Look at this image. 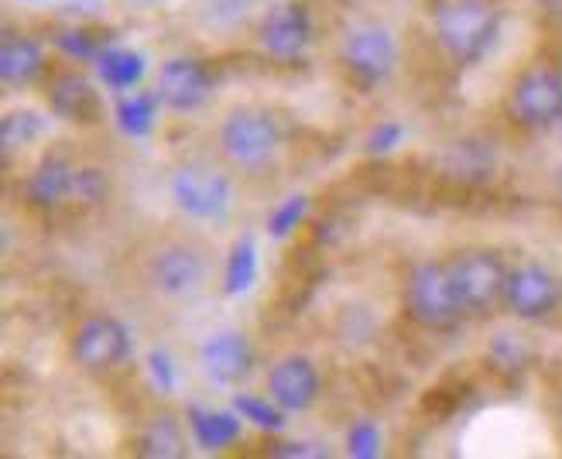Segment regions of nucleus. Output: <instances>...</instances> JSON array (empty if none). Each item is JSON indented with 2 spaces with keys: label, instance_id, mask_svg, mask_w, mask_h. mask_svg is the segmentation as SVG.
I'll return each mask as SVG.
<instances>
[{
  "label": "nucleus",
  "instance_id": "nucleus-1",
  "mask_svg": "<svg viewBox=\"0 0 562 459\" xmlns=\"http://www.w3.org/2000/svg\"><path fill=\"white\" fill-rule=\"evenodd\" d=\"M436 35L457 63H476L497 38L491 0H449L436 14Z\"/></svg>",
  "mask_w": 562,
  "mask_h": 459
},
{
  "label": "nucleus",
  "instance_id": "nucleus-2",
  "mask_svg": "<svg viewBox=\"0 0 562 459\" xmlns=\"http://www.w3.org/2000/svg\"><path fill=\"white\" fill-rule=\"evenodd\" d=\"M405 305L412 320L426 329H449L463 315L460 295L453 289V278H449L446 265H418L408 278Z\"/></svg>",
  "mask_w": 562,
  "mask_h": 459
},
{
  "label": "nucleus",
  "instance_id": "nucleus-3",
  "mask_svg": "<svg viewBox=\"0 0 562 459\" xmlns=\"http://www.w3.org/2000/svg\"><path fill=\"white\" fill-rule=\"evenodd\" d=\"M508 268L497 254L491 250H467L449 265V278L460 295L463 312H491L497 302H504V289H508Z\"/></svg>",
  "mask_w": 562,
  "mask_h": 459
},
{
  "label": "nucleus",
  "instance_id": "nucleus-4",
  "mask_svg": "<svg viewBox=\"0 0 562 459\" xmlns=\"http://www.w3.org/2000/svg\"><path fill=\"white\" fill-rule=\"evenodd\" d=\"M172 199L182 213L195 220H216L231 210L234 186L223 171L210 165H186L172 179Z\"/></svg>",
  "mask_w": 562,
  "mask_h": 459
},
{
  "label": "nucleus",
  "instance_id": "nucleus-5",
  "mask_svg": "<svg viewBox=\"0 0 562 459\" xmlns=\"http://www.w3.org/2000/svg\"><path fill=\"white\" fill-rule=\"evenodd\" d=\"M220 145L231 161L244 168H261L278 152V127L261 110H237L223 124Z\"/></svg>",
  "mask_w": 562,
  "mask_h": 459
},
{
  "label": "nucleus",
  "instance_id": "nucleus-6",
  "mask_svg": "<svg viewBox=\"0 0 562 459\" xmlns=\"http://www.w3.org/2000/svg\"><path fill=\"white\" fill-rule=\"evenodd\" d=\"M512 113L525 127H549L562 121V72L546 66L521 72L512 90Z\"/></svg>",
  "mask_w": 562,
  "mask_h": 459
},
{
  "label": "nucleus",
  "instance_id": "nucleus-7",
  "mask_svg": "<svg viewBox=\"0 0 562 459\" xmlns=\"http://www.w3.org/2000/svg\"><path fill=\"white\" fill-rule=\"evenodd\" d=\"M562 302V281L542 268V265H521L508 275V289H504V305H508L518 320H546Z\"/></svg>",
  "mask_w": 562,
  "mask_h": 459
},
{
  "label": "nucleus",
  "instance_id": "nucleus-8",
  "mask_svg": "<svg viewBox=\"0 0 562 459\" xmlns=\"http://www.w3.org/2000/svg\"><path fill=\"white\" fill-rule=\"evenodd\" d=\"M127 354H131V336L117 320H110V315H93V320H87L76 329L72 357L79 367L110 370V367L124 363Z\"/></svg>",
  "mask_w": 562,
  "mask_h": 459
},
{
  "label": "nucleus",
  "instance_id": "nucleus-9",
  "mask_svg": "<svg viewBox=\"0 0 562 459\" xmlns=\"http://www.w3.org/2000/svg\"><path fill=\"white\" fill-rule=\"evenodd\" d=\"M344 63L363 82H381L398 63V48L384 27H357L344 42Z\"/></svg>",
  "mask_w": 562,
  "mask_h": 459
},
{
  "label": "nucleus",
  "instance_id": "nucleus-10",
  "mask_svg": "<svg viewBox=\"0 0 562 459\" xmlns=\"http://www.w3.org/2000/svg\"><path fill=\"white\" fill-rule=\"evenodd\" d=\"M213 90V79L206 72L203 63L195 59H172L165 63L158 72V100L172 110H195L200 103H206Z\"/></svg>",
  "mask_w": 562,
  "mask_h": 459
},
{
  "label": "nucleus",
  "instance_id": "nucleus-11",
  "mask_svg": "<svg viewBox=\"0 0 562 459\" xmlns=\"http://www.w3.org/2000/svg\"><path fill=\"white\" fill-rule=\"evenodd\" d=\"M268 391L285 412H305L319 398V374L305 357H285L271 367Z\"/></svg>",
  "mask_w": 562,
  "mask_h": 459
},
{
  "label": "nucleus",
  "instance_id": "nucleus-12",
  "mask_svg": "<svg viewBox=\"0 0 562 459\" xmlns=\"http://www.w3.org/2000/svg\"><path fill=\"white\" fill-rule=\"evenodd\" d=\"M151 281L165 295H192L206 281V261L189 247H165L151 265Z\"/></svg>",
  "mask_w": 562,
  "mask_h": 459
},
{
  "label": "nucleus",
  "instance_id": "nucleus-13",
  "mask_svg": "<svg viewBox=\"0 0 562 459\" xmlns=\"http://www.w3.org/2000/svg\"><path fill=\"white\" fill-rule=\"evenodd\" d=\"M203 370L216 381V384H237L250 374V363H255V354H250V343L240 333H213L203 343Z\"/></svg>",
  "mask_w": 562,
  "mask_h": 459
},
{
  "label": "nucleus",
  "instance_id": "nucleus-14",
  "mask_svg": "<svg viewBox=\"0 0 562 459\" xmlns=\"http://www.w3.org/2000/svg\"><path fill=\"white\" fill-rule=\"evenodd\" d=\"M261 42L271 55L278 59H299L308 45V18L302 8L289 4V8H278L268 14L265 27H261Z\"/></svg>",
  "mask_w": 562,
  "mask_h": 459
},
{
  "label": "nucleus",
  "instance_id": "nucleus-15",
  "mask_svg": "<svg viewBox=\"0 0 562 459\" xmlns=\"http://www.w3.org/2000/svg\"><path fill=\"white\" fill-rule=\"evenodd\" d=\"M240 412H210V408H189V425L192 436L203 449H227L240 436Z\"/></svg>",
  "mask_w": 562,
  "mask_h": 459
},
{
  "label": "nucleus",
  "instance_id": "nucleus-16",
  "mask_svg": "<svg viewBox=\"0 0 562 459\" xmlns=\"http://www.w3.org/2000/svg\"><path fill=\"white\" fill-rule=\"evenodd\" d=\"M69 186H72V168L63 158L52 155L32 171L27 195H32L35 206H59L63 199H69Z\"/></svg>",
  "mask_w": 562,
  "mask_h": 459
},
{
  "label": "nucleus",
  "instance_id": "nucleus-17",
  "mask_svg": "<svg viewBox=\"0 0 562 459\" xmlns=\"http://www.w3.org/2000/svg\"><path fill=\"white\" fill-rule=\"evenodd\" d=\"M52 107L69 121H97L100 117V100L90 90V82L79 76L59 79V86L52 90Z\"/></svg>",
  "mask_w": 562,
  "mask_h": 459
},
{
  "label": "nucleus",
  "instance_id": "nucleus-18",
  "mask_svg": "<svg viewBox=\"0 0 562 459\" xmlns=\"http://www.w3.org/2000/svg\"><path fill=\"white\" fill-rule=\"evenodd\" d=\"M42 48L32 38H8L4 48H0V76L11 86L32 82L42 72Z\"/></svg>",
  "mask_w": 562,
  "mask_h": 459
},
{
  "label": "nucleus",
  "instance_id": "nucleus-19",
  "mask_svg": "<svg viewBox=\"0 0 562 459\" xmlns=\"http://www.w3.org/2000/svg\"><path fill=\"white\" fill-rule=\"evenodd\" d=\"M258 278V247L250 237H240L231 250L227 275H223V292L227 295H244Z\"/></svg>",
  "mask_w": 562,
  "mask_h": 459
},
{
  "label": "nucleus",
  "instance_id": "nucleus-20",
  "mask_svg": "<svg viewBox=\"0 0 562 459\" xmlns=\"http://www.w3.org/2000/svg\"><path fill=\"white\" fill-rule=\"evenodd\" d=\"M140 456H151V459H179V456H186L182 428L172 418L151 422L145 428V436H140Z\"/></svg>",
  "mask_w": 562,
  "mask_h": 459
},
{
  "label": "nucleus",
  "instance_id": "nucleus-21",
  "mask_svg": "<svg viewBox=\"0 0 562 459\" xmlns=\"http://www.w3.org/2000/svg\"><path fill=\"white\" fill-rule=\"evenodd\" d=\"M100 76L106 86H114V90H127L134 86L140 76H145V59H140L137 52H124V48H114V52H100Z\"/></svg>",
  "mask_w": 562,
  "mask_h": 459
},
{
  "label": "nucleus",
  "instance_id": "nucleus-22",
  "mask_svg": "<svg viewBox=\"0 0 562 459\" xmlns=\"http://www.w3.org/2000/svg\"><path fill=\"white\" fill-rule=\"evenodd\" d=\"M42 131H45V121L35 110H11L4 124H0V145H4V155L11 158L18 148L32 145Z\"/></svg>",
  "mask_w": 562,
  "mask_h": 459
},
{
  "label": "nucleus",
  "instance_id": "nucleus-23",
  "mask_svg": "<svg viewBox=\"0 0 562 459\" xmlns=\"http://www.w3.org/2000/svg\"><path fill=\"white\" fill-rule=\"evenodd\" d=\"M155 100L158 97H148V93H134L121 100L117 124L127 137H148L155 131Z\"/></svg>",
  "mask_w": 562,
  "mask_h": 459
},
{
  "label": "nucleus",
  "instance_id": "nucleus-24",
  "mask_svg": "<svg viewBox=\"0 0 562 459\" xmlns=\"http://www.w3.org/2000/svg\"><path fill=\"white\" fill-rule=\"evenodd\" d=\"M234 408L247 418V422H255L258 428H271V433H281L285 428V408H274L271 401H265V398H258V394H237V401H234Z\"/></svg>",
  "mask_w": 562,
  "mask_h": 459
},
{
  "label": "nucleus",
  "instance_id": "nucleus-25",
  "mask_svg": "<svg viewBox=\"0 0 562 459\" xmlns=\"http://www.w3.org/2000/svg\"><path fill=\"white\" fill-rule=\"evenodd\" d=\"M106 195V179L100 168H72V186H69V199L82 206H93Z\"/></svg>",
  "mask_w": 562,
  "mask_h": 459
},
{
  "label": "nucleus",
  "instance_id": "nucleus-26",
  "mask_svg": "<svg viewBox=\"0 0 562 459\" xmlns=\"http://www.w3.org/2000/svg\"><path fill=\"white\" fill-rule=\"evenodd\" d=\"M347 452L357 459H374L381 456V428L374 422H357L347 436Z\"/></svg>",
  "mask_w": 562,
  "mask_h": 459
},
{
  "label": "nucleus",
  "instance_id": "nucleus-27",
  "mask_svg": "<svg viewBox=\"0 0 562 459\" xmlns=\"http://www.w3.org/2000/svg\"><path fill=\"white\" fill-rule=\"evenodd\" d=\"M305 195H289L285 203H281L274 213H271V220H268V229H271V237H289L292 229L302 223V216H305Z\"/></svg>",
  "mask_w": 562,
  "mask_h": 459
},
{
  "label": "nucleus",
  "instance_id": "nucleus-28",
  "mask_svg": "<svg viewBox=\"0 0 562 459\" xmlns=\"http://www.w3.org/2000/svg\"><path fill=\"white\" fill-rule=\"evenodd\" d=\"M402 137H405V127H402V124L384 121V124L374 127V134L368 137V152H371V155H384V152H391L395 145H402Z\"/></svg>",
  "mask_w": 562,
  "mask_h": 459
},
{
  "label": "nucleus",
  "instance_id": "nucleus-29",
  "mask_svg": "<svg viewBox=\"0 0 562 459\" xmlns=\"http://www.w3.org/2000/svg\"><path fill=\"white\" fill-rule=\"evenodd\" d=\"M148 367H151V381L168 394L176 388V367H172V357H168L165 350H155L151 357H148Z\"/></svg>",
  "mask_w": 562,
  "mask_h": 459
},
{
  "label": "nucleus",
  "instance_id": "nucleus-30",
  "mask_svg": "<svg viewBox=\"0 0 562 459\" xmlns=\"http://www.w3.org/2000/svg\"><path fill=\"white\" fill-rule=\"evenodd\" d=\"M494 357L504 363V367H521L525 363V347L515 339V336H501L494 343Z\"/></svg>",
  "mask_w": 562,
  "mask_h": 459
},
{
  "label": "nucleus",
  "instance_id": "nucleus-31",
  "mask_svg": "<svg viewBox=\"0 0 562 459\" xmlns=\"http://www.w3.org/2000/svg\"><path fill=\"white\" fill-rule=\"evenodd\" d=\"M59 45L69 52V55H76V59H100V52H97V45L82 35V32H69V35H63L59 38Z\"/></svg>",
  "mask_w": 562,
  "mask_h": 459
},
{
  "label": "nucleus",
  "instance_id": "nucleus-32",
  "mask_svg": "<svg viewBox=\"0 0 562 459\" xmlns=\"http://www.w3.org/2000/svg\"><path fill=\"white\" fill-rule=\"evenodd\" d=\"M274 456H323V449H313L308 443H285L274 449Z\"/></svg>",
  "mask_w": 562,
  "mask_h": 459
},
{
  "label": "nucleus",
  "instance_id": "nucleus-33",
  "mask_svg": "<svg viewBox=\"0 0 562 459\" xmlns=\"http://www.w3.org/2000/svg\"><path fill=\"white\" fill-rule=\"evenodd\" d=\"M549 4V11H562V0H546Z\"/></svg>",
  "mask_w": 562,
  "mask_h": 459
}]
</instances>
